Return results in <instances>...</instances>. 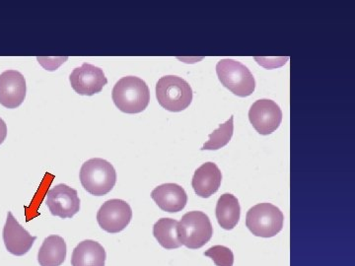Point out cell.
<instances>
[{
    "label": "cell",
    "mask_w": 355,
    "mask_h": 266,
    "mask_svg": "<svg viewBox=\"0 0 355 266\" xmlns=\"http://www.w3.org/2000/svg\"><path fill=\"white\" fill-rule=\"evenodd\" d=\"M112 99L123 113L139 114L148 107L150 92L147 84L139 77H123L114 85Z\"/></svg>",
    "instance_id": "cell-1"
},
{
    "label": "cell",
    "mask_w": 355,
    "mask_h": 266,
    "mask_svg": "<svg viewBox=\"0 0 355 266\" xmlns=\"http://www.w3.org/2000/svg\"><path fill=\"white\" fill-rule=\"evenodd\" d=\"M79 177L84 190L95 197L108 195L116 183L114 166L101 158L86 161L81 167Z\"/></svg>",
    "instance_id": "cell-2"
},
{
    "label": "cell",
    "mask_w": 355,
    "mask_h": 266,
    "mask_svg": "<svg viewBox=\"0 0 355 266\" xmlns=\"http://www.w3.org/2000/svg\"><path fill=\"white\" fill-rule=\"evenodd\" d=\"M156 98L162 108L179 113L190 107L193 90L184 79L176 76L161 77L156 84Z\"/></svg>",
    "instance_id": "cell-3"
},
{
    "label": "cell",
    "mask_w": 355,
    "mask_h": 266,
    "mask_svg": "<svg viewBox=\"0 0 355 266\" xmlns=\"http://www.w3.org/2000/svg\"><path fill=\"white\" fill-rule=\"evenodd\" d=\"M178 239L182 246L198 249L211 240L214 227L209 217L202 211H191L178 223Z\"/></svg>",
    "instance_id": "cell-4"
},
{
    "label": "cell",
    "mask_w": 355,
    "mask_h": 266,
    "mask_svg": "<svg viewBox=\"0 0 355 266\" xmlns=\"http://www.w3.org/2000/svg\"><path fill=\"white\" fill-rule=\"evenodd\" d=\"M216 73L222 85L238 97L253 94L256 81L252 72L241 62L231 58L221 60L216 65Z\"/></svg>",
    "instance_id": "cell-5"
},
{
    "label": "cell",
    "mask_w": 355,
    "mask_h": 266,
    "mask_svg": "<svg viewBox=\"0 0 355 266\" xmlns=\"http://www.w3.org/2000/svg\"><path fill=\"white\" fill-rule=\"evenodd\" d=\"M284 213L270 203L254 205L247 212V228L256 237H275L284 228Z\"/></svg>",
    "instance_id": "cell-6"
},
{
    "label": "cell",
    "mask_w": 355,
    "mask_h": 266,
    "mask_svg": "<svg viewBox=\"0 0 355 266\" xmlns=\"http://www.w3.org/2000/svg\"><path fill=\"white\" fill-rule=\"evenodd\" d=\"M132 218V210L127 202L121 200H107L97 213L100 227L111 234L125 230Z\"/></svg>",
    "instance_id": "cell-7"
},
{
    "label": "cell",
    "mask_w": 355,
    "mask_h": 266,
    "mask_svg": "<svg viewBox=\"0 0 355 266\" xmlns=\"http://www.w3.org/2000/svg\"><path fill=\"white\" fill-rule=\"evenodd\" d=\"M46 203L51 215L62 219L72 218L80 210L77 190L64 184H58L48 191Z\"/></svg>",
    "instance_id": "cell-8"
},
{
    "label": "cell",
    "mask_w": 355,
    "mask_h": 266,
    "mask_svg": "<svg viewBox=\"0 0 355 266\" xmlns=\"http://www.w3.org/2000/svg\"><path fill=\"white\" fill-rule=\"evenodd\" d=\"M249 120L254 130L260 134H272L282 123V109L272 100H259L254 103L250 109Z\"/></svg>",
    "instance_id": "cell-9"
},
{
    "label": "cell",
    "mask_w": 355,
    "mask_h": 266,
    "mask_svg": "<svg viewBox=\"0 0 355 266\" xmlns=\"http://www.w3.org/2000/svg\"><path fill=\"white\" fill-rule=\"evenodd\" d=\"M69 81L77 94L84 96H93L101 92L108 83V79L100 67L86 62L71 72Z\"/></svg>",
    "instance_id": "cell-10"
},
{
    "label": "cell",
    "mask_w": 355,
    "mask_h": 266,
    "mask_svg": "<svg viewBox=\"0 0 355 266\" xmlns=\"http://www.w3.org/2000/svg\"><path fill=\"white\" fill-rule=\"evenodd\" d=\"M25 77L16 70H6L0 74V104L7 109H16L26 98Z\"/></svg>",
    "instance_id": "cell-11"
},
{
    "label": "cell",
    "mask_w": 355,
    "mask_h": 266,
    "mask_svg": "<svg viewBox=\"0 0 355 266\" xmlns=\"http://www.w3.org/2000/svg\"><path fill=\"white\" fill-rule=\"evenodd\" d=\"M2 237L7 251L16 256H22L27 254L37 240V237H33L18 223L11 212H8L7 215Z\"/></svg>",
    "instance_id": "cell-12"
},
{
    "label": "cell",
    "mask_w": 355,
    "mask_h": 266,
    "mask_svg": "<svg viewBox=\"0 0 355 266\" xmlns=\"http://www.w3.org/2000/svg\"><path fill=\"white\" fill-rule=\"evenodd\" d=\"M151 197L159 209L169 213L182 211L188 202V195L177 184H164L154 188Z\"/></svg>",
    "instance_id": "cell-13"
},
{
    "label": "cell",
    "mask_w": 355,
    "mask_h": 266,
    "mask_svg": "<svg viewBox=\"0 0 355 266\" xmlns=\"http://www.w3.org/2000/svg\"><path fill=\"white\" fill-rule=\"evenodd\" d=\"M222 181V174L216 164L207 162L202 164L193 175V186L196 195L209 198L218 191Z\"/></svg>",
    "instance_id": "cell-14"
},
{
    "label": "cell",
    "mask_w": 355,
    "mask_h": 266,
    "mask_svg": "<svg viewBox=\"0 0 355 266\" xmlns=\"http://www.w3.org/2000/svg\"><path fill=\"white\" fill-rule=\"evenodd\" d=\"M106 251L101 244L92 240L79 242L73 249L71 266H105Z\"/></svg>",
    "instance_id": "cell-15"
},
{
    "label": "cell",
    "mask_w": 355,
    "mask_h": 266,
    "mask_svg": "<svg viewBox=\"0 0 355 266\" xmlns=\"http://www.w3.org/2000/svg\"><path fill=\"white\" fill-rule=\"evenodd\" d=\"M67 242L64 238L51 235L46 238L40 247L38 261L41 266H60L67 258Z\"/></svg>",
    "instance_id": "cell-16"
},
{
    "label": "cell",
    "mask_w": 355,
    "mask_h": 266,
    "mask_svg": "<svg viewBox=\"0 0 355 266\" xmlns=\"http://www.w3.org/2000/svg\"><path fill=\"white\" fill-rule=\"evenodd\" d=\"M240 214L239 200L235 195L224 193L219 197L216 205V219L222 229L233 230L239 223Z\"/></svg>",
    "instance_id": "cell-17"
},
{
    "label": "cell",
    "mask_w": 355,
    "mask_h": 266,
    "mask_svg": "<svg viewBox=\"0 0 355 266\" xmlns=\"http://www.w3.org/2000/svg\"><path fill=\"white\" fill-rule=\"evenodd\" d=\"M178 222L175 219L161 218L153 226V235L159 245L166 249H179L182 247L178 239Z\"/></svg>",
    "instance_id": "cell-18"
},
{
    "label": "cell",
    "mask_w": 355,
    "mask_h": 266,
    "mask_svg": "<svg viewBox=\"0 0 355 266\" xmlns=\"http://www.w3.org/2000/svg\"><path fill=\"white\" fill-rule=\"evenodd\" d=\"M234 132V116H231L226 123L219 125L217 130L209 134V140L202 146V150H218L225 145L233 136Z\"/></svg>",
    "instance_id": "cell-19"
},
{
    "label": "cell",
    "mask_w": 355,
    "mask_h": 266,
    "mask_svg": "<svg viewBox=\"0 0 355 266\" xmlns=\"http://www.w3.org/2000/svg\"><path fill=\"white\" fill-rule=\"evenodd\" d=\"M214 260L216 266H233L234 265V254L229 247L224 246H214L209 247L205 253Z\"/></svg>",
    "instance_id": "cell-20"
},
{
    "label": "cell",
    "mask_w": 355,
    "mask_h": 266,
    "mask_svg": "<svg viewBox=\"0 0 355 266\" xmlns=\"http://www.w3.org/2000/svg\"><path fill=\"white\" fill-rule=\"evenodd\" d=\"M7 136V125L6 121L0 118V145L3 143Z\"/></svg>",
    "instance_id": "cell-21"
}]
</instances>
